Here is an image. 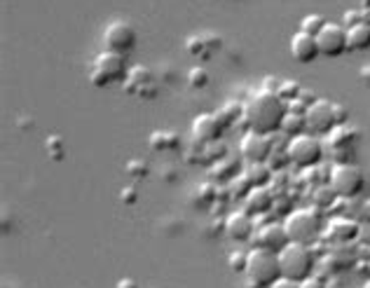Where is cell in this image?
<instances>
[{
    "mask_svg": "<svg viewBox=\"0 0 370 288\" xmlns=\"http://www.w3.org/2000/svg\"><path fill=\"white\" fill-rule=\"evenodd\" d=\"M314 199H317L319 207H328V204H333V199H335V192L331 190V185H326V188L317 190V195H314Z\"/></svg>",
    "mask_w": 370,
    "mask_h": 288,
    "instance_id": "obj_29",
    "label": "cell"
},
{
    "mask_svg": "<svg viewBox=\"0 0 370 288\" xmlns=\"http://www.w3.org/2000/svg\"><path fill=\"white\" fill-rule=\"evenodd\" d=\"M305 124L317 133H331L338 126V112H335V103L326 101V98H317L314 103L307 105L305 110Z\"/></svg>",
    "mask_w": 370,
    "mask_h": 288,
    "instance_id": "obj_7",
    "label": "cell"
},
{
    "mask_svg": "<svg viewBox=\"0 0 370 288\" xmlns=\"http://www.w3.org/2000/svg\"><path fill=\"white\" fill-rule=\"evenodd\" d=\"M317 45H319L321 56H331V59L349 52L347 49V28L340 24H326L317 35Z\"/></svg>",
    "mask_w": 370,
    "mask_h": 288,
    "instance_id": "obj_9",
    "label": "cell"
},
{
    "mask_svg": "<svg viewBox=\"0 0 370 288\" xmlns=\"http://www.w3.org/2000/svg\"><path fill=\"white\" fill-rule=\"evenodd\" d=\"M246 277L256 288H270L277 279H282V267H279V253L267 249H253L249 253Z\"/></svg>",
    "mask_w": 370,
    "mask_h": 288,
    "instance_id": "obj_2",
    "label": "cell"
},
{
    "mask_svg": "<svg viewBox=\"0 0 370 288\" xmlns=\"http://www.w3.org/2000/svg\"><path fill=\"white\" fill-rule=\"evenodd\" d=\"M216 164H218V166L213 169V176H218V178H230V176L237 171L234 166H227L230 162H216Z\"/></svg>",
    "mask_w": 370,
    "mask_h": 288,
    "instance_id": "obj_32",
    "label": "cell"
},
{
    "mask_svg": "<svg viewBox=\"0 0 370 288\" xmlns=\"http://www.w3.org/2000/svg\"><path fill=\"white\" fill-rule=\"evenodd\" d=\"M359 221L370 223V199H366V202L361 204V209H359Z\"/></svg>",
    "mask_w": 370,
    "mask_h": 288,
    "instance_id": "obj_37",
    "label": "cell"
},
{
    "mask_svg": "<svg viewBox=\"0 0 370 288\" xmlns=\"http://www.w3.org/2000/svg\"><path fill=\"white\" fill-rule=\"evenodd\" d=\"M187 84H190L192 89H204L209 84V73L199 66L190 68V73H187Z\"/></svg>",
    "mask_w": 370,
    "mask_h": 288,
    "instance_id": "obj_24",
    "label": "cell"
},
{
    "mask_svg": "<svg viewBox=\"0 0 370 288\" xmlns=\"http://www.w3.org/2000/svg\"><path fill=\"white\" fill-rule=\"evenodd\" d=\"M359 239L363 244L370 246V223H361V232H359Z\"/></svg>",
    "mask_w": 370,
    "mask_h": 288,
    "instance_id": "obj_38",
    "label": "cell"
},
{
    "mask_svg": "<svg viewBox=\"0 0 370 288\" xmlns=\"http://www.w3.org/2000/svg\"><path fill=\"white\" fill-rule=\"evenodd\" d=\"M246 178L251 181V185L253 188H260L270 181V169H265L263 164H251Z\"/></svg>",
    "mask_w": 370,
    "mask_h": 288,
    "instance_id": "obj_22",
    "label": "cell"
},
{
    "mask_svg": "<svg viewBox=\"0 0 370 288\" xmlns=\"http://www.w3.org/2000/svg\"><path fill=\"white\" fill-rule=\"evenodd\" d=\"M305 115H291V112H289V115H286V119H284V126H282V129L286 131V133H293V136H298V133L300 131H303L305 129Z\"/></svg>",
    "mask_w": 370,
    "mask_h": 288,
    "instance_id": "obj_25",
    "label": "cell"
},
{
    "mask_svg": "<svg viewBox=\"0 0 370 288\" xmlns=\"http://www.w3.org/2000/svg\"><path fill=\"white\" fill-rule=\"evenodd\" d=\"M127 174L134 176V178H141V176L148 174V164L143 159H131L127 164Z\"/></svg>",
    "mask_w": 370,
    "mask_h": 288,
    "instance_id": "obj_28",
    "label": "cell"
},
{
    "mask_svg": "<svg viewBox=\"0 0 370 288\" xmlns=\"http://www.w3.org/2000/svg\"><path fill=\"white\" fill-rule=\"evenodd\" d=\"M279 267H282V277L293 281H305L307 277H312L314 253L307 244L291 242L279 251Z\"/></svg>",
    "mask_w": 370,
    "mask_h": 288,
    "instance_id": "obj_3",
    "label": "cell"
},
{
    "mask_svg": "<svg viewBox=\"0 0 370 288\" xmlns=\"http://www.w3.org/2000/svg\"><path fill=\"white\" fill-rule=\"evenodd\" d=\"M284 228L289 232L291 242L310 244L312 239H317L321 232H324V218H321L319 211H314V209H298L286 216Z\"/></svg>",
    "mask_w": 370,
    "mask_h": 288,
    "instance_id": "obj_4",
    "label": "cell"
},
{
    "mask_svg": "<svg viewBox=\"0 0 370 288\" xmlns=\"http://www.w3.org/2000/svg\"><path fill=\"white\" fill-rule=\"evenodd\" d=\"M370 47V24H356L352 28H347V49L349 52H366Z\"/></svg>",
    "mask_w": 370,
    "mask_h": 288,
    "instance_id": "obj_18",
    "label": "cell"
},
{
    "mask_svg": "<svg viewBox=\"0 0 370 288\" xmlns=\"http://www.w3.org/2000/svg\"><path fill=\"white\" fill-rule=\"evenodd\" d=\"M277 94L282 96L286 103H291L293 98L300 96V84L298 82H282V89H279Z\"/></svg>",
    "mask_w": 370,
    "mask_h": 288,
    "instance_id": "obj_26",
    "label": "cell"
},
{
    "mask_svg": "<svg viewBox=\"0 0 370 288\" xmlns=\"http://www.w3.org/2000/svg\"><path fill=\"white\" fill-rule=\"evenodd\" d=\"M328 185H331L335 197H340V199H354L356 195H361L363 185H366V176H363L361 166L345 162V164L333 166Z\"/></svg>",
    "mask_w": 370,
    "mask_h": 288,
    "instance_id": "obj_5",
    "label": "cell"
},
{
    "mask_svg": "<svg viewBox=\"0 0 370 288\" xmlns=\"http://www.w3.org/2000/svg\"><path fill=\"white\" fill-rule=\"evenodd\" d=\"M270 288H300V281H293V279L282 277V279H277Z\"/></svg>",
    "mask_w": 370,
    "mask_h": 288,
    "instance_id": "obj_33",
    "label": "cell"
},
{
    "mask_svg": "<svg viewBox=\"0 0 370 288\" xmlns=\"http://www.w3.org/2000/svg\"><path fill=\"white\" fill-rule=\"evenodd\" d=\"M220 131H223V124H220L218 115L204 112V115L192 119V133L199 140H209V143H213V140L220 136Z\"/></svg>",
    "mask_w": 370,
    "mask_h": 288,
    "instance_id": "obj_16",
    "label": "cell"
},
{
    "mask_svg": "<svg viewBox=\"0 0 370 288\" xmlns=\"http://www.w3.org/2000/svg\"><path fill=\"white\" fill-rule=\"evenodd\" d=\"M361 5L363 7H370V0H361Z\"/></svg>",
    "mask_w": 370,
    "mask_h": 288,
    "instance_id": "obj_40",
    "label": "cell"
},
{
    "mask_svg": "<svg viewBox=\"0 0 370 288\" xmlns=\"http://www.w3.org/2000/svg\"><path fill=\"white\" fill-rule=\"evenodd\" d=\"M225 235L232 242H249L251 235H253V223H251L249 214H244V211L230 214L225 221Z\"/></svg>",
    "mask_w": 370,
    "mask_h": 288,
    "instance_id": "obj_14",
    "label": "cell"
},
{
    "mask_svg": "<svg viewBox=\"0 0 370 288\" xmlns=\"http://www.w3.org/2000/svg\"><path fill=\"white\" fill-rule=\"evenodd\" d=\"M328 24V21L321 17V14H307V17L303 19V28L300 31L310 33V35H319V31Z\"/></svg>",
    "mask_w": 370,
    "mask_h": 288,
    "instance_id": "obj_23",
    "label": "cell"
},
{
    "mask_svg": "<svg viewBox=\"0 0 370 288\" xmlns=\"http://www.w3.org/2000/svg\"><path fill=\"white\" fill-rule=\"evenodd\" d=\"M258 244H260V249H267L275 253L282 251L286 244H291L284 223L282 225H265V228L258 232Z\"/></svg>",
    "mask_w": 370,
    "mask_h": 288,
    "instance_id": "obj_15",
    "label": "cell"
},
{
    "mask_svg": "<svg viewBox=\"0 0 370 288\" xmlns=\"http://www.w3.org/2000/svg\"><path fill=\"white\" fill-rule=\"evenodd\" d=\"M363 288H370V281H368V284H366V286H363Z\"/></svg>",
    "mask_w": 370,
    "mask_h": 288,
    "instance_id": "obj_41",
    "label": "cell"
},
{
    "mask_svg": "<svg viewBox=\"0 0 370 288\" xmlns=\"http://www.w3.org/2000/svg\"><path fill=\"white\" fill-rule=\"evenodd\" d=\"M242 157L251 162V164H263L265 159L272 155V140L265 133H256L249 131L246 136L242 138Z\"/></svg>",
    "mask_w": 370,
    "mask_h": 288,
    "instance_id": "obj_10",
    "label": "cell"
},
{
    "mask_svg": "<svg viewBox=\"0 0 370 288\" xmlns=\"http://www.w3.org/2000/svg\"><path fill=\"white\" fill-rule=\"evenodd\" d=\"M359 232H361V223L352 221V218L338 216V218H331V223H328L326 237L338 244H349L354 239H359Z\"/></svg>",
    "mask_w": 370,
    "mask_h": 288,
    "instance_id": "obj_12",
    "label": "cell"
},
{
    "mask_svg": "<svg viewBox=\"0 0 370 288\" xmlns=\"http://www.w3.org/2000/svg\"><path fill=\"white\" fill-rule=\"evenodd\" d=\"M359 14H361V12H356V10L347 12V14H345V24H347L349 28H352V26H356V24H363V21H366V19H361Z\"/></svg>",
    "mask_w": 370,
    "mask_h": 288,
    "instance_id": "obj_35",
    "label": "cell"
},
{
    "mask_svg": "<svg viewBox=\"0 0 370 288\" xmlns=\"http://www.w3.org/2000/svg\"><path fill=\"white\" fill-rule=\"evenodd\" d=\"M47 150L54 159H61L64 157V148H61V138L59 136H50L47 138Z\"/></svg>",
    "mask_w": 370,
    "mask_h": 288,
    "instance_id": "obj_30",
    "label": "cell"
},
{
    "mask_svg": "<svg viewBox=\"0 0 370 288\" xmlns=\"http://www.w3.org/2000/svg\"><path fill=\"white\" fill-rule=\"evenodd\" d=\"M300 288H326V284L319 277H307L305 281H300Z\"/></svg>",
    "mask_w": 370,
    "mask_h": 288,
    "instance_id": "obj_34",
    "label": "cell"
},
{
    "mask_svg": "<svg viewBox=\"0 0 370 288\" xmlns=\"http://www.w3.org/2000/svg\"><path fill=\"white\" fill-rule=\"evenodd\" d=\"M120 197H122L124 204H134L136 197H138V195H136V188H124L122 192H120Z\"/></svg>",
    "mask_w": 370,
    "mask_h": 288,
    "instance_id": "obj_36",
    "label": "cell"
},
{
    "mask_svg": "<svg viewBox=\"0 0 370 288\" xmlns=\"http://www.w3.org/2000/svg\"><path fill=\"white\" fill-rule=\"evenodd\" d=\"M127 54H117V52H103L99 59L94 61V68L101 70L110 82L117 80H127L129 70H127Z\"/></svg>",
    "mask_w": 370,
    "mask_h": 288,
    "instance_id": "obj_11",
    "label": "cell"
},
{
    "mask_svg": "<svg viewBox=\"0 0 370 288\" xmlns=\"http://www.w3.org/2000/svg\"><path fill=\"white\" fill-rule=\"evenodd\" d=\"M117 288H138V284L134 279H122L120 284H117Z\"/></svg>",
    "mask_w": 370,
    "mask_h": 288,
    "instance_id": "obj_39",
    "label": "cell"
},
{
    "mask_svg": "<svg viewBox=\"0 0 370 288\" xmlns=\"http://www.w3.org/2000/svg\"><path fill=\"white\" fill-rule=\"evenodd\" d=\"M180 145V138L178 133L173 131H166V129H159V131H152L150 133V148L152 150H176Z\"/></svg>",
    "mask_w": 370,
    "mask_h": 288,
    "instance_id": "obj_20",
    "label": "cell"
},
{
    "mask_svg": "<svg viewBox=\"0 0 370 288\" xmlns=\"http://www.w3.org/2000/svg\"><path fill=\"white\" fill-rule=\"evenodd\" d=\"M286 115H289V103L277 91L263 89L251 96V101L244 105V119L249 124V131L265 133V136L282 129Z\"/></svg>",
    "mask_w": 370,
    "mask_h": 288,
    "instance_id": "obj_1",
    "label": "cell"
},
{
    "mask_svg": "<svg viewBox=\"0 0 370 288\" xmlns=\"http://www.w3.org/2000/svg\"><path fill=\"white\" fill-rule=\"evenodd\" d=\"M272 207H275V199H272V192L265 185L249 190L246 209L251 211V214H265V211H270Z\"/></svg>",
    "mask_w": 370,
    "mask_h": 288,
    "instance_id": "obj_19",
    "label": "cell"
},
{
    "mask_svg": "<svg viewBox=\"0 0 370 288\" xmlns=\"http://www.w3.org/2000/svg\"><path fill=\"white\" fill-rule=\"evenodd\" d=\"M103 42H106L108 52L129 54L136 45V28L124 19H115L106 26L103 33Z\"/></svg>",
    "mask_w": 370,
    "mask_h": 288,
    "instance_id": "obj_8",
    "label": "cell"
},
{
    "mask_svg": "<svg viewBox=\"0 0 370 288\" xmlns=\"http://www.w3.org/2000/svg\"><path fill=\"white\" fill-rule=\"evenodd\" d=\"M89 82H92L94 87H99V89L108 87V84H110V80H108V77L103 75L101 70H96V68H92V73H89Z\"/></svg>",
    "mask_w": 370,
    "mask_h": 288,
    "instance_id": "obj_31",
    "label": "cell"
},
{
    "mask_svg": "<svg viewBox=\"0 0 370 288\" xmlns=\"http://www.w3.org/2000/svg\"><path fill=\"white\" fill-rule=\"evenodd\" d=\"M185 47H187V52H190L192 56H211L213 49H218L220 47V35H216L211 31H206V33H194L190 35V38L185 40Z\"/></svg>",
    "mask_w": 370,
    "mask_h": 288,
    "instance_id": "obj_17",
    "label": "cell"
},
{
    "mask_svg": "<svg viewBox=\"0 0 370 288\" xmlns=\"http://www.w3.org/2000/svg\"><path fill=\"white\" fill-rule=\"evenodd\" d=\"M216 115H218L223 129H225V126L232 124L237 117L244 115V105H242V103H227V105H223V108L216 112Z\"/></svg>",
    "mask_w": 370,
    "mask_h": 288,
    "instance_id": "obj_21",
    "label": "cell"
},
{
    "mask_svg": "<svg viewBox=\"0 0 370 288\" xmlns=\"http://www.w3.org/2000/svg\"><path fill=\"white\" fill-rule=\"evenodd\" d=\"M291 54H293V59L300 63H312L317 56H321L319 45H317V35L298 31L291 38Z\"/></svg>",
    "mask_w": 370,
    "mask_h": 288,
    "instance_id": "obj_13",
    "label": "cell"
},
{
    "mask_svg": "<svg viewBox=\"0 0 370 288\" xmlns=\"http://www.w3.org/2000/svg\"><path fill=\"white\" fill-rule=\"evenodd\" d=\"M286 155H289L293 164L303 169H314L324 159V143L317 136H312V133H298L286 145Z\"/></svg>",
    "mask_w": 370,
    "mask_h": 288,
    "instance_id": "obj_6",
    "label": "cell"
},
{
    "mask_svg": "<svg viewBox=\"0 0 370 288\" xmlns=\"http://www.w3.org/2000/svg\"><path fill=\"white\" fill-rule=\"evenodd\" d=\"M246 263H249V253H230V267H232L234 272H246Z\"/></svg>",
    "mask_w": 370,
    "mask_h": 288,
    "instance_id": "obj_27",
    "label": "cell"
}]
</instances>
